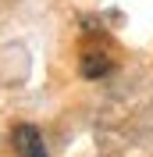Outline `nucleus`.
<instances>
[{
	"label": "nucleus",
	"instance_id": "1",
	"mask_svg": "<svg viewBox=\"0 0 153 157\" xmlns=\"http://www.w3.org/2000/svg\"><path fill=\"white\" fill-rule=\"evenodd\" d=\"M11 143H14V150H18L21 157H50L36 125H18L14 132H11Z\"/></svg>",
	"mask_w": 153,
	"mask_h": 157
},
{
	"label": "nucleus",
	"instance_id": "2",
	"mask_svg": "<svg viewBox=\"0 0 153 157\" xmlns=\"http://www.w3.org/2000/svg\"><path fill=\"white\" fill-rule=\"evenodd\" d=\"M110 71V57H107L103 50H89V54H82V75L86 78H100Z\"/></svg>",
	"mask_w": 153,
	"mask_h": 157
}]
</instances>
